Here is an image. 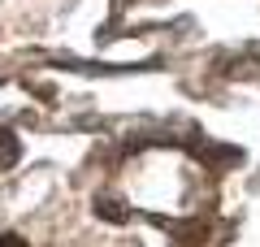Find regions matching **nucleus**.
Returning a JSON list of instances; mask_svg holds the SVG:
<instances>
[{
	"label": "nucleus",
	"instance_id": "1",
	"mask_svg": "<svg viewBox=\"0 0 260 247\" xmlns=\"http://www.w3.org/2000/svg\"><path fill=\"white\" fill-rule=\"evenodd\" d=\"M0 247H26V243H22V238H13V234H5V238H0Z\"/></svg>",
	"mask_w": 260,
	"mask_h": 247
}]
</instances>
